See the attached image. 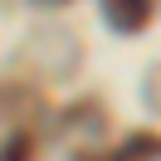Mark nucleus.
<instances>
[{
  "mask_svg": "<svg viewBox=\"0 0 161 161\" xmlns=\"http://www.w3.org/2000/svg\"><path fill=\"white\" fill-rule=\"evenodd\" d=\"M108 15L122 30H142V25L151 20V0H108Z\"/></svg>",
  "mask_w": 161,
  "mask_h": 161,
  "instance_id": "obj_1",
  "label": "nucleus"
},
{
  "mask_svg": "<svg viewBox=\"0 0 161 161\" xmlns=\"http://www.w3.org/2000/svg\"><path fill=\"white\" fill-rule=\"evenodd\" d=\"M147 151H161V137H132L117 151V161H147Z\"/></svg>",
  "mask_w": 161,
  "mask_h": 161,
  "instance_id": "obj_2",
  "label": "nucleus"
}]
</instances>
